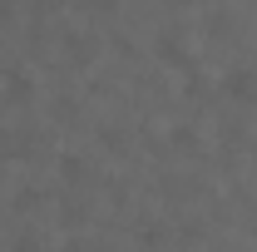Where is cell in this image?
<instances>
[{
    "label": "cell",
    "instance_id": "cell-1",
    "mask_svg": "<svg viewBox=\"0 0 257 252\" xmlns=\"http://www.w3.org/2000/svg\"><path fill=\"white\" fill-rule=\"evenodd\" d=\"M257 84H252V74H242V69H232L227 74V94H252Z\"/></svg>",
    "mask_w": 257,
    "mask_h": 252
}]
</instances>
